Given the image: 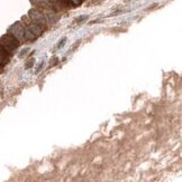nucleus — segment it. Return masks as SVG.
Returning a JSON list of instances; mask_svg holds the SVG:
<instances>
[{"instance_id":"obj_8","label":"nucleus","mask_w":182,"mask_h":182,"mask_svg":"<svg viewBox=\"0 0 182 182\" xmlns=\"http://www.w3.org/2000/svg\"><path fill=\"white\" fill-rule=\"evenodd\" d=\"M29 52V48H25L21 50V53L19 54V58H23V57L25 56V55H27V53Z\"/></svg>"},{"instance_id":"obj_6","label":"nucleus","mask_w":182,"mask_h":182,"mask_svg":"<svg viewBox=\"0 0 182 182\" xmlns=\"http://www.w3.org/2000/svg\"><path fill=\"white\" fill-rule=\"evenodd\" d=\"M34 61H35V59H34V58H32V59H29V61H27V63H26V65H25V68H26V69L30 68V67H32V66H33V65H34Z\"/></svg>"},{"instance_id":"obj_7","label":"nucleus","mask_w":182,"mask_h":182,"mask_svg":"<svg viewBox=\"0 0 182 182\" xmlns=\"http://www.w3.org/2000/svg\"><path fill=\"white\" fill-rule=\"evenodd\" d=\"M65 41H66V38L65 37H63L62 39H61V41H58V48H62L63 46H64V44H65Z\"/></svg>"},{"instance_id":"obj_2","label":"nucleus","mask_w":182,"mask_h":182,"mask_svg":"<svg viewBox=\"0 0 182 182\" xmlns=\"http://www.w3.org/2000/svg\"><path fill=\"white\" fill-rule=\"evenodd\" d=\"M9 34L14 36L18 41L25 39V29L21 26L20 22H16L10 28H9Z\"/></svg>"},{"instance_id":"obj_1","label":"nucleus","mask_w":182,"mask_h":182,"mask_svg":"<svg viewBox=\"0 0 182 182\" xmlns=\"http://www.w3.org/2000/svg\"><path fill=\"white\" fill-rule=\"evenodd\" d=\"M0 45L6 49V52L8 53H13L15 52L18 46H19V41L17 40L14 36H11L10 34H6L0 38Z\"/></svg>"},{"instance_id":"obj_4","label":"nucleus","mask_w":182,"mask_h":182,"mask_svg":"<svg viewBox=\"0 0 182 182\" xmlns=\"http://www.w3.org/2000/svg\"><path fill=\"white\" fill-rule=\"evenodd\" d=\"M29 17L30 19L37 25H44L46 24V16L42 11L37 10V9H32L29 11Z\"/></svg>"},{"instance_id":"obj_5","label":"nucleus","mask_w":182,"mask_h":182,"mask_svg":"<svg viewBox=\"0 0 182 182\" xmlns=\"http://www.w3.org/2000/svg\"><path fill=\"white\" fill-rule=\"evenodd\" d=\"M9 61L8 52H6V49L0 45V65L7 64Z\"/></svg>"},{"instance_id":"obj_11","label":"nucleus","mask_w":182,"mask_h":182,"mask_svg":"<svg viewBox=\"0 0 182 182\" xmlns=\"http://www.w3.org/2000/svg\"><path fill=\"white\" fill-rule=\"evenodd\" d=\"M1 72H2V66L0 65V73H1Z\"/></svg>"},{"instance_id":"obj_10","label":"nucleus","mask_w":182,"mask_h":182,"mask_svg":"<svg viewBox=\"0 0 182 182\" xmlns=\"http://www.w3.org/2000/svg\"><path fill=\"white\" fill-rule=\"evenodd\" d=\"M88 18V16H86V15H83V16H81V17H79V18H77V22H81V21H83V20H86Z\"/></svg>"},{"instance_id":"obj_9","label":"nucleus","mask_w":182,"mask_h":182,"mask_svg":"<svg viewBox=\"0 0 182 182\" xmlns=\"http://www.w3.org/2000/svg\"><path fill=\"white\" fill-rule=\"evenodd\" d=\"M69 2H71L72 4H74V6H79V4H81V1L82 0H67Z\"/></svg>"},{"instance_id":"obj_3","label":"nucleus","mask_w":182,"mask_h":182,"mask_svg":"<svg viewBox=\"0 0 182 182\" xmlns=\"http://www.w3.org/2000/svg\"><path fill=\"white\" fill-rule=\"evenodd\" d=\"M42 29L38 25H30L25 29V39L27 40H34L41 36Z\"/></svg>"}]
</instances>
